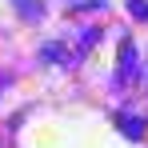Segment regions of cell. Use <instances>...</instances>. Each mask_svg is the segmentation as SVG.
<instances>
[{
  "mask_svg": "<svg viewBox=\"0 0 148 148\" xmlns=\"http://www.w3.org/2000/svg\"><path fill=\"white\" fill-rule=\"evenodd\" d=\"M40 56H44V60H60V64L80 60V52H76V48H64V44H44V48H40Z\"/></svg>",
  "mask_w": 148,
  "mask_h": 148,
  "instance_id": "obj_1",
  "label": "cell"
},
{
  "mask_svg": "<svg viewBox=\"0 0 148 148\" xmlns=\"http://www.w3.org/2000/svg\"><path fill=\"white\" fill-rule=\"evenodd\" d=\"M12 4H16V12L24 16L28 24H36V20H44V4H40V0H12Z\"/></svg>",
  "mask_w": 148,
  "mask_h": 148,
  "instance_id": "obj_2",
  "label": "cell"
},
{
  "mask_svg": "<svg viewBox=\"0 0 148 148\" xmlns=\"http://www.w3.org/2000/svg\"><path fill=\"white\" fill-rule=\"evenodd\" d=\"M132 72H136V48H132V40H124L120 44V76L128 80Z\"/></svg>",
  "mask_w": 148,
  "mask_h": 148,
  "instance_id": "obj_3",
  "label": "cell"
},
{
  "mask_svg": "<svg viewBox=\"0 0 148 148\" xmlns=\"http://www.w3.org/2000/svg\"><path fill=\"white\" fill-rule=\"evenodd\" d=\"M120 132L132 136V140H140L144 136V116H120Z\"/></svg>",
  "mask_w": 148,
  "mask_h": 148,
  "instance_id": "obj_4",
  "label": "cell"
},
{
  "mask_svg": "<svg viewBox=\"0 0 148 148\" xmlns=\"http://www.w3.org/2000/svg\"><path fill=\"white\" fill-rule=\"evenodd\" d=\"M128 16H136V20H148V0H128Z\"/></svg>",
  "mask_w": 148,
  "mask_h": 148,
  "instance_id": "obj_5",
  "label": "cell"
}]
</instances>
